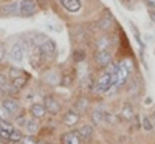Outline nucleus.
I'll return each instance as SVG.
<instances>
[{
    "mask_svg": "<svg viewBox=\"0 0 155 144\" xmlns=\"http://www.w3.org/2000/svg\"><path fill=\"white\" fill-rule=\"evenodd\" d=\"M110 87H113L112 85V73L104 71V73H101L99 77L96 79V85H95L93 91L95 93H107Z\"/></svg>",
    "mask_w": 155,
    "mask_h": 144,
    "instance_id": "nucleus-1",
    "label": "nucleus"
},
{
    "mask_svg": "<svg viewBox=\"0 0 155 144\" xmlns=\"http://www.w3.org/2000/svg\"><path fill=\"white\" fill-rule=\"evenodd\" d=\"M37 2L36 0H20L19 3V14L22 17H31L37 12Z\"/></svg>",
    "mask_w": 155,
    "mask_h": 144,
    "instance_id": "nucleus-2",
    "label": "nucleus"
},
{
    "mask_svg": "<svg viewBox=\"0 0 155 144\" xmlns=\"http://www.w3.org/2000/svg\"><path fill=\"white\" fill-rule=\"evenodd\" d=\"M95 61H96V65L99 68H106L113 62V54L110 50H101V51H96Z\"/></svg>",
    "mask_w": 155,
    "mask_h": 144,
    "instance_id": "nucleus-3",
    "label": "nucleus"
},
{
    "mask_svg": "<svg viewBox=\"0 0 155 144\" xmlns=\"http://www.w3.org/2000/svg\"><path fill=\"white\" fill-rule=\"evenodd\" d=\"M41 48V51H42V54H44V57H54L56 56V53H58V47H56V44H54V41H51V39H47V41L39 47Z\"/></svg>",
    "mask_w": 155,
    "mask_h": 144,
    "instance_id": "nucleus-4",
    "label": "nucleus"
},
{
    "mask_svg": "<svg viewBox=\"0 0 155 144\" xmlns=\"http://www.w3.org/2000/svg\"><path fill=\"white\" fill-rule=\"evenodd\" d=\"M98 25H99V30H101V31L109 33V31H112L113 27H115V19L112 17V14H110L109 11H106V14L101 17V20L98 22Z\"/></svg>",
    "mask_w": 155,
    "mask_h": 144,
    "instance_id": "nucleus-5",
    "label": "nucleus"
},
{
    "mask_svg": "<svg viewBox=\"0 0 155 144\" xmlns=\"http://www.w3.org/2000/svg\"><path fill=\"white\" fill-rule=\"evenodd\" d=\"M44 106H45L47 112L51 113V115H58V113L61 112V104H59L53 96H47V98L44 99Z\"/></svg>",
    "mask_w": 155,
    "mask_h": 144,
    "instance_id": "nucleus-6",
    "label": "nucleus"
},
{
    "mask_svg": "<svg viewBox=\"0 0 155 144\" xmlns=\"http://www.w3.org/2000/svg\"><path fill=\"white\" fill-rule=\"evenodd\" d=\"M23 53H25V48H23V45L20 42L14 44L9 50V56L14 62H22L23 61Z\"/></svg>",
    "mask_w": 155,
    "mask_h": 144,
    "instance_id": "nucleus-7",
    "label": "nucleus"
},
{
    "mask_svg": "<svg viewBox=\"0 0 155 144\" xmlns=\"http://www.w3.org/2000/svg\"><path fill=\"white\" fill-rule=\"evenodd\" d=\"M59 2L68 12H71V14H76V12L81 11V8H82L81 0H59Z\"/></svg>",
    "mask_w": 155,
    "mask_h": 144,
    "instance_id": "nucleus-8",
    "label": "nucleus"
},
{
    "mask_svg": "<svg viewBox=\"0 0 155 144\" xmlns=\"http://www.w3.org/2000/svg\"><path fill=\"white\" fill-rule=\"evenodd\" d=\"M62 123H64V126H67V127H74L78 123H79V113L74 112V110L67 112L65 115H64V118H62Z\"/></svg>",
    "mask_w": 155,
    "mask_h": 144,
    "instance_id": "nucleus-9",
    "label": "nucleus"
},
{
    "mask_svg": "<svg viewBox=\"0 0 155 144\" xmlns=\"http://www.w3.org/2000/svg\"><path fill=\"white\" fill-rule=\"evenodd\" d=\"M62 144H81V136L78 130H71L62 135Z\"/></svg>",
    "mask_w": 155,
    "mask_h": 144,
    "instance_id": "nucleus-10",
    "label": "nucleus"
},
{
    "mask_svg": "<svg viewBox=\"0 0 155 144\" xmlns=\"http://www.w3.org/2000/svg\"><path fill=\"white\" fill-rule=\"evenodd\" d=\"M2 107L8 115H16L19 112V102L14 101V99H3Z\"/></svg>",
    "mask_w": 155,
    "mask_h": 144,
    "instance_id": "nucleus-11",
    "label": "nucleus"
},
{
    "mask_svg": "<svg viewBox=\"0 0 155 144\" xmlns=\"http://www.w3.org/2000/svg\"><path fill=\"white\" fill-rule=\"evenodd\" d=\"M30 112H31V115L36 118V119H41V118H44V116L48 113L44 104H37V102H36V104H31Z\"/></svg>",
    "mask_w": 155,
    "mask_h": 144,
    "instance_id": "nucleus-12",
    "label": "nucleus"
},
{
    "mask_svg": "<svg viewBox=\"0 0 155 144\" xmlns=\"http://www.w3.org/2000/svg\"><path fill=\"white\" fill-rule=\"evenodd\" d=\"M78 132H79V136L82 139H90L93 136V126L92 124H84V126H81V129L78 130Z\"/></svg>",
    "mask_w": 155,
    "mask_h": 144,
    "instance_id": "nucleus-13",
    "label": "nucleus"
},
{
    "mask_svg": "<svg viewBox=\"0 0 155 144\" xmlns=\"http://www.w3.org/2000/svg\"><path fill=\"white\" fill-rule=\"evenodd\" d=\"M110 47V37L109 36H101L96 42V51H101V50H109Z\"/></svg>",
    "mask_w": 155,
    "mask_h": 144,
    "instance_id": "nucleus-14",
    "label": "nucleus"
},
{
    "mask_svg": "<svg viewBox=\"0 0 155 144\" xmlns=\"http://www.w3.org/2000/svg\"><path fill=\"white\" fill-rule=\"evenodd\" d=\"M121 115H123V118L124 119H132V118L135 116V112H134V107L130 106L129 102H126L124 106H123V110H121Z\"/></svg>",
    "mask_w": 155,
    "mask_h": 144,
    "instance_id": "nucleus-15",
    "label": "nucleus"
},
{
    "mask_svg": "<svg viewBox=\"0 0 155 144\" xmlns=\"http://www.w3.org/2000/svg\"><path fill=\"white\" fill-rule=\"evenodd\" d=\"M25 74H27V73H25ZM25 74H22V76L16 77V79H12V87H14L16 90H20V88H23L25 85H27V82H28V77L25 76Z\"/></svg>",
    "mask_w": 155,
    "mask_h": 144,
    "instance_id": "nucleus-16",
    "label": "nucleus"
},
{
    "mask_svg": "<svg viewBox=\"0 0 155 144\" xmlns=\"http://www.w3.org/2000/svg\"><path fill=\"white\" fill-rule=\"evenodd\" d=\"M2 12H5L6 16H17L19 14V3H9V5H6L2 9Z\"/></svg>",
    "mask_w": 155,
    "mask_h": 144,
    "instance_id": "nucleus-17",
    "label": "nucleus"
},
{
    "mask_svg": "<svg viewBox=\"0 0 155 144\" xmlns=\"http://www.w3.org/2000/svg\"><path fill=\"white\" fill-rule=\"evenodd\" d=\"M25 129H27V132H28L30 135H33V133H36V132H37L39 124H37V121H36V119H28V121H27V124H25Z\"/></svg>",
    "mask_w": 155,
    "mask_h": 144,
    "instance_id": "nucleus-18",
    "label": "nucleus"
},
{
    "mask_svg": "<svg viewBox=\"0 0 155 144\" xmlns=\"http://www.w3.org/2000/svg\"><path fill=\"white\" fill-rule=\"evenodd\" d=\"M104 115H106V112H102V110H99V109L93 110V113H92L93 123H95V124H101L102 121H104Z\"/></svg>",
    "mask_w": 155,
    "mask_h": 144,
    "instance_id": "nucleus-19",
    "label": "nucleus"
},
{
    "mask_svg": "<svg viewBox=\"0 0 155 144\" xmlns=\"http://www.w3.org/2000/svg\"><path fill=\"white\" fill-rule=\"evenodd\" d=\"M22 74H25V73L20 68H16V67H9V70H8V76L11 77V81L16 79V77H19V76H22Z\"/></svg>",
    "mask_w": 155,
    "mask_h": 144,
    "instance_id": "nucleus-20",
    "label": "nucleus"
},
{
    "mask_svg": "<svg viewBox=\"0 0 155 144\" xmlns=\"http://www.w3.org/2000/svg\"><path fill=\"white\" fill-rule=\"evenodd\" d=\"M121 65L129 71V73H134V70H135V67H134V61L132 59H124L123 62H121Z\"/></svg>",
    "mask_w": 155,
    "mask_h": 144,
    "instance_id": "nucleus-21",
    "label": "nucleus"
},
{
    "mask_svg": "<svg viewBox=\"0 0 155 144\" xmlns=\"http://www.w3.org/2000/svg\"><path fill=\"white\" fill-rule=\"evenodd\" d=\"M22 139H23V136H22L20 132H17V130H12V132L9 133V141H12V142H19Z\"/></svg>",
    "mask_w": 155,
    "mask_h": 144,
    "instance_id": "nucleus-22",
    "label": "nucleus"
},
{
    "mask_svg": "<svg viewBox=\"0 0 155 144\" xmlns=\"http://www.w3.org/2000/svg\"><path fill=\"white\" fill-rule=\"evenodd\" d=\"M143 129L147 130V132H152V130H153V124H152V121H150L149 116H144V118H143Z\"/></svg>",
    "mask_w": 155,
    "mask_h": 144,
    "instance_id": "nucleus-23",
    "label": "nucleus"
},
{
    "mask_svg": "<svg viewBox=\"0 0 155 144\" xmlns=\"http://www.w3.org/2000/svg\"><path fill=\"white\" fill-rule=\"evenodd\" d=\"M0 129H2V130H6V132H12V130H14V129H12L11 127V124L9 123H6L5 119H0Z\"/></svg>",
    "mask_w": 155,
    "mask_h": 144,
    "instance_id": "nucleus-24",
    "label": "nucleus"
},
{
    "mask_svg": "<svg viewBox=\"0 0 155 144\" xmlns=\"http://www.w3.org/2000/svg\"><path fill=\"white\" fill-rule=\"evenodd\" d=\"M27 118H25V115H19L17 118H16V124H19V126H23L25 127V124H27Z\"/></svg>",
    "mask_w": 155,
    "mask_h": 144,
    "instance_id": "nucleus-25",
    "label": "nucleus"
},
{
    "mask_svg": "<svg viewBox=\"0 0 155 144\" xmlns=\"http://www.w3.org/2000/svg\"><path fill=\"white\" fill-rule=\"evenodd\" d=\"M76 106H78V109H79V110L82 112V110H85V109H87V101H85V99H82V101H78Z\"/></svg>",
    "mask_w": 155,
    "mask_h": 144,
    "instance_id": "nucleus-26",
    "label": "nucleus"
},
{
    "mask_svg": "<svg viewBox=\"0 0 155 144\" xmlns=\"http://www.w3.org/2000/svg\"><path fill=\"white\" fill-rule=\"evenodd\" d=\"M5 56H6V50H5V47L2 44H0V62L5 61Z\"/></svg>",
    "mask_w": 155,
    "mask_h": 144,
    "instance_id": "nucleus-27",
    "label": "nucleus"
},
{
    "mask_svg": "<svg viewBox=\"0 0 155 144\" xmlns=\"http://www.w3.org/2000/svg\"><path fill=\"white\" fill-rule=\"evenodd\" d=\"M25 144H37L36 142V139L33 138V136H23V139H22Z\"/></svg>",
    "mask_w": 155,
    "mask_h": 144,
    "instance_id": "nucleus-28",
    "label": "nucleus"
},
{
    "mask_svg": "<svg viewBox=\"0 0 155 144\" xmlns=\"http://www.w3.org/2000/svg\"><path fill=\"white\" fill-rule=\"evenodd\" d=\"M0 136L6 141H9V132H6V130H0Z\"/></svg>",
    "mask_w": 155,
    "mask_h": 144,
    "instance_id": "nucleus-29",
    "label": "nucleus"
},
{
    "mask_svg": "<svg viewBox=\"0 0 155 144\" xmlns=\"http://www.w3.org/2000/svg\"><path fill=\"white\" fill-rule=\"evenodd\" d=\"M149 17L152 22H155V9L153 8H149Z\"/></svg>",
    "mask_w": 155,
    "mask_h": 144,
    "instance_id": "nucleus-30",
    "label": "nucleus"
},
{
    "mask_svg": "<svg viewBox=\"0 0 155 144\" xmlns=\"http://www.w3.org/2000/svg\"><path fill=\"white\" fill-rule=\"evenodd\" d=\"M6 85V77L3 74H0V87H5Z\"/></svg>",
    "mask_w": 155,
    "mask_h": 144,
    "instance_id": "nucleus-31",
    "label": "nucleus"
},
{
    "mask_svg": "<svg viewBox=\"0 0 155 144\" xmlns=\"http://www.w3.org/2000/svg\"><path fill=\"white\" fill-rule=\"evenodd\" d=\"M146 3H147L149 8H153L155 9V0H146Z\"/></svg>",
    "mask_w": 155,
    "mask_h": 144,
    "instance_id": "nucleus-32",
    "label": "nucleus"
},
{
    "mask_svg": "<svg viewBox=\"0 0 155 144\" xmlns=\"http://www.w3.org/2000/svg\"><path fill=\"white\" fill-rule=\"evenodd\" d=\"M149 118H150V121H152V124H153V129H155V112H153Z\"/></svg>",
    "mask_w": 155,
    "mask_h": 144,
    "instance_id": "nucleus-33",
    "label": "nucleus"
},
{
    "mask_svg": "<svg viewBox=\"0 0 155 144\" xmlns=\"http://www.w3.org/2000/svg\"><path fill=\"white\" fill-rule=\"evenodd\" d=\"M3 95H5V88H3V87H0V99L3 98Z\"/></svg>",
    "mask_w": 155,
    "mask_h": 144,
    "instance_id": "nucleus-34",
    "label": "nucleus"
},
{
    "mask_svg": "<svg viewBox=\"0 0 155 144\" xmlns=\"http://www.w3.org/2000/svg\"><path fill=\"white\" fill-rule=\"evenodd\" d=\"M36 2H39V3H45L47 0H36Z\"/></svg>",
    "mask_w": 155,
    "mask_h": 144,
    "instance_id": "nucleus-35",
    "label": "nucleus"
},
{
    "mask_svg": "<svg viewBox=\"0 0 155 144\" xmlns=\"http://www.w3.org/2000/svg\"><path fill=\"white\" fill-rule=\"evenodd\" d=\"M121 2H124V3H126V2H129V0H121Z\"/></svg>",
    "mask_w": 155,
    "mask_h": 144,
    "instance_id": "nucleus-36",
    "label": "nucleus"
}]
</instances>
